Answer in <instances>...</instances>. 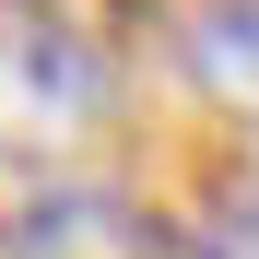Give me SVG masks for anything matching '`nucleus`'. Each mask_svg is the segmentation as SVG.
I'll return each instance as SVG.
<instances>
[{
	"label": "nucleus",
	"instance_id": "f257e3e1",
	"mask_svg": "<svg viewBox=\"0 0 259 259\" xmlns=\"http://www.w3.org/2000/svg\"><path fill=\"white\" fill-rule=\"evenodd\" d=\"M0 259H177V236L118 189H48L0 224Z\"/></svg>",
	"mask_w": 259,
	"mask_h": 259
},
{
	"label": "nucleus",
	"instance_id": "f03ea898",
	"mask_svg": "<svg viewBox=\"0 0 259 259\" xmlns=\"http://www.w3.org/2000/svg\"><path fill=\"white\" fill-rule=\"evenodd\" d=\"M189 71H200V95L236 130H259V0H212L189 24Z\"/></svg>",
	"mask_w": 259,
	"mask_h": 259
},
{
	"label": "nucleus",
	"instance_id": "7ed1b4c3",
	"mask_svg": "<svg viewBox=\"0 0 259 259\" xmlns=\"http://www.w3.org/2000/svg\"><path fill=\"white\" fill-rule=\"evenodd\" d=\"M12 24H35V35H59L71 59H118L130 35L153 24V0H0Z\"/></svg>",
	"mask_w": 259,
	"mask_h": 259
},
{
	"label": "nucleus",
	"instance_id": "20e7f679",
	"mask_svg": "<svg viewBox=\"0 0 259 259\" xmlns=\"http://www.w3.org/2000/svg\"><path fill=\"white\" fill-rule=\"evenodd\" d=\"M200 259H259V189H236V200L200 224Z\"/></svg>",
	"mask_w": 259,
	"mask_h": 259
}]
</instances>
